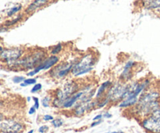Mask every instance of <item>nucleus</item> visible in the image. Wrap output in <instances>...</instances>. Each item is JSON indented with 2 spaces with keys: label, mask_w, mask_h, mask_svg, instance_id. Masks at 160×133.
I'll use <instances>...</instances> for the list:
<instances>
[{
  "label": "nucleus",
  "mask_w": 160,
  "mask_h": 133,
  "mask_svg": "<svg viewBox=\"0 0 160 133\" xmlns=\"http://www.w3.org/2000/svg\"><path fill=\"white\" fill-rule=\"evenodd\" d=\"M48 55V52L45 48H34L25 53L17 62L7 64L6 67L15 71H30L40 65Z\"/></svg>",
  "instance_id": "1"
},
{
  "label": "nucleus",
  "mask_w": 160,
  "mask_h": 133,
  "mask_svg": "<svg viewBox=\"0 0 160 133\" xmlns=\"http://www.w3.org/2000/svg\"><path fill=\"white\" fill-rule=\"evenodd\" d=\"M81 84L82 83L74 78L66 81L61 87L55 89L51 93L53 97L52 107L56 110L62 111L64 101L77 93L81 89Z\"/></svg>",
  "instance_id": "2"
},
{
  "label": "nucleus",
  "mask_w": 160,
  "mask_h": 133,
  "mask_svg": "<svg viewBox=\"0 0 160 133\" xmlns=\"http://www.w3.org/2000/svg\"><path fill=\"white\" fill-rule=\"evenodd\" d=\"M98 61V55L95 51H88L81 57L74 59L73 60L71 76L78 79L88 74L94 69Z\"/></svg>",
  "instance_id": "3"
},
{
  "label": "nucleus",
  "mask_w": 160,
  "mask_h": 133,
  "mask_svg": "<svg viewBox=\"0 0 160 133\" xmlns=\"http://www.w3.org/2000/svg\"><path fill=\"white\" fill-rule=\"evenodd\" d=\"M128 83H123L117 80L114 81L106 97L109 99L111 105H117L128 96Z\"/></svg>",
  "instance_id": "4"
},
{
  "label": "nucleus",
  "mask_w": 160,
  "mask_h": 133,
  "mask_svg": "<svg viewBox=\"0 0 160 133\" xmlns=\"http://www.w3.org/2000/svg\"><path fill=\"white\" fill-rule=\"evenodd\" d=\"M73 68V61H61L52 69L48 70L47 75L50 79L56 81L65 79L71 75Z\"/></svg>",
  "instance_id": "5"
},
{
  "label": "nucleus",
  "mask_w": 160,
  "mask_h": 133,
  "mask_svg": "<svg viewBox=\"0 0 160 133\" xmlns=\"http://www.w3.org/2000/svg\"><path fill=\"white\" fill-rule=\"evenodd\" d=\"M25 129V123L17 118H5L0 122V133H22Z\"/></svg>",
  "instance_id": "6"
},
{
  "label": "nucleus",
  "mask_w": 160,
  "mask_h": 133,
  "mask_svg": "<svg viewBox=\"0 0 160 133\" xmlns=\"http://www.w3.org/2000/svg\"><path fill=\"white\" fill-rule=\"evenodd\" d=\"M26 53V50L23 48H11L3 49L0 52V62L7 64L12 63L21 59Z\"/></svg>",
  "instance_id": "7"
},
{
  "label": "nucleus",
  "mask_w": 160,
  "mask_h": 133,
  "mask_svg": "<svg viewBox=\"0 0 160 133\" xmlns=\"http://www.w3.org/2000/svg\"><path fill=\"white\" fill-rule=\"evenodd\" d=\"M96 109V101L95 99L89 102L78 103L70 112L75 118H82L86 114L90 113Z\"/></svg>",
  "instance_id": "8"
},
{
  "label": "nucleus",
  "mask_w": 160,
  "mask_h": 133,
  "mask_svg": "<svg viewBox=\"0 0 160 133\" xmlns=\"http://www.w3.org/2000/svg\"><path fill=\"white\" fill-rule=\"evenodd\" d=\"M142 129L147 133H160V118L155 115H149L139 121Z\"/></svg>",
  "instance_id": "9"
},
{
  "label": "nucleus",
  "mask_w": 160,
  "mask_h": 133,
  "mask_svg": "<svg viewBox=\"0 0 160 133\" xmlns=\"http://www.w3.org/2000/svg\"><path fill=\"white\" fill-rule=\"evenodd\" d=\"M138 65V62L135 61L129 60L125 63L123 70L118 77V81L123 83H129L133 81L134 76V68Z\"/></svg>",
  "instance_id": "10"
},
{
  "label": "nucleus",
  "mask_w": 160,
  "mask_h": 133,
  "mask_svg": "<svg viewBox=\"0 0 160 133\" xmlns=\"http://www.w3.org/2000/svg\"><path fill=\"white\" fill-rule=\"evenodd\" d=\"M60 57L59 55H48L40 65H38L35 69L32 70L34 71L35 76L42 71H48L51 69H52L55 65H57L60 62Z\"/></svg>",
  "instance_id": "11"
},
{
  "label": "nucleus",
  "mask_w": 160,
  "mask_h": 133,
  "mask_svg": "<svg viewBox=\"0 0 160 133\" xmlns=\"http://www.w3.org/2000/svg\"><path fill=\"white\" fill-rule=\"evenodd\" d=\"M51 0H34L31 3H30L24 10V13L28 15L34 13L36 10L46 6L49 4Z\"/></svg>",
  "instance_id": "12"
},
{
  "label": "nucleus",
  "mask_w": 160,
  "mask_h": 133,
  "mask_svg": "<svg viewBox=\"0 0 160 133\" xmlns=\"http://www.w3.org/2000/svg\"><path fill=\"white\" fill-rule=\"evenodd\" d=\"M113 82L114 81H111L110 79H107V80L102 83L99 86H98L96 93H95V100H100L102 98L105 97L106 93H107L108 90H109V88L113 84Z\"/></svg>",
  "instance_id": "13"
},
{
  "label": "nucleus",
  "mask_w": 160,
  "mask_h": 133,
  "mask_svg": "<svg viewBox=\"0 0 160 133\" xmlns=\"http://www.w3.org/2000/svg\"><path fill=\"white\" fill-rule=\"evenodd\" d=\"M138 99L139 97H136L128 96L121 102L119 103L117 106L119 108L123 109V110H129V109L134 107L138 104Z\"/></svg>",
  "instance_id": "14"
},
{
  "label": "nucleus",
  "mask_w": 160,
  "mask_h": 133,
  "mask_svg": "<svg viewBox=\"0 0 160 133\" xmlns=\"http://www.w3.org/2000/svg\"><path fill=\"white\" fill-rule=\"evenodd\" d=\"M142 4L145 9L160 12V0H142Z\"/></svg>",
  "instance_id": "15"
},
{
  "label": "nucleus",
  "mask_w": 160,
  "mask_h": 133,
  "mask_svg": "<svg viewBox=\"0 0 160 133\" xmlns=\"http://www.w3.org/2000/svg\"><path fill=\"white\" fill-rule=\"evenodd\" d=\"M95 101H96V109L104 108V107L111 105L109 99L106 97H105L102 98L100 100H95Z\"/></svg>",
  "instance_id": "16"
},
{
  "label": "nucleus",
  "mask_w": 160,
  "mask_h": 133,
  "mask_svg": "<svg viewBox=\"0 0 160 133\" xmlns=\"http://www.w3.org/2000/svg\"><path fill=\"white\" fill-rule=\"evenodd\" d=\"M63 50V45L62 43H59L56 45H54L52 48H50L49 51L50 55H59L62 51Z\"/></svg>",
  "instance_id": "17"
},
{
  "label": "nucleus",
  "mask_w": 160,
  "mask_h": 133,
  "mask_svg": "<svg viewBox=\"0 0 160 133\" xmlns=\"http://www.w3.org/2000/svg\"><path fill=\"white\" fill-rule=\"evenodd\" d=\"M52 99H53L52 95L51 93L48 95H46V96H45L44 97H42V101H41L42 107H45V108H48V107H52Z\"/></svg>",
  "instance_id": "18"
},
{
  "label": "nucleus",
  "mask_w": 160,
  "mask_h": 133,
  "mask_svg": "<svg viewBox=\"0 0 160 133\" xmlns=\"http://www.w3.org/2000/svg\"><path fill=\"white\" fill-rule=\"evenodd\" d=\"M23 14H20V15H18L16 18L12 19V20H6L4 23V26H6V27H9V26H14V25L18 23L20 21H21V20H23Z\"/></svg>",
  "instance_id": "19"
},
{
  "label": "nucleus",
  "mask_w": 160,
  "mask_h": 133,
  "mask_svg": "<svg viewBox=\"0 0 160 133\" xmlns=\"http://www.w3.org/2000/svg\"><path fill=\"white\" fill-rule=\"evenodd\" d=\"M51 125L55 129H59L64 125V121L62 118H56L51 121Z\"/></svg>",
  "instance_id": "20"
},
{
  "label": "nucleus",
  "mask_w": 160,
  "mask_h": 133,
  "mask_svg": "<svg viewBox=\"0 0 160 133\" xmlns=\"http://www.w3.org/2000/svg\"><path fill=\"white\" fill-rule=\"evenodd\" d=\"M21 9H22L21 5H18V6H13V7H12L9 11H8L7 17H12V16L15 15L16 13H17L18 12H20Z\"/></svg>",
  "instance_id": "21"
},
{
  "label": "nucleus",
  "mask_w": 160,
  "mask_h": 133,
  "mask_svg": "<svg viewBox=\"0 0 160 133\" xmlns=\"http://www.w3.org/2000/svg\"><path fill=\"white\" fill-rule=\"evenodd\" d=\"M42 89V84L40 83H37L36 84H34V87L31 88V93H37L40 91Z\"/></svg>",
  "instance_id": "22"
},
{
  "label": "nucleus",
  "mask_w": 160,
  "mask_h": 133,
  "mask_svg": "<svg viewBox=\"0 0 160 133\" xmlns=\"http://www.w3.org/2000/svg\"><path fill=\"white\" fill-rule=\"evenodd\" d=\"M26 78L23 76H15L13 78H12V82L16 84H20L21 83H23V81L25 80Z\"/></svg>",
  "instance_id": "23"
},
{
  "label": "nucleus",
  "mask_w": 160,
  "mask_h": 133,
  "mask_svg": "<svg viewBox=\"0 0 160 133\" xmlns=\"http://www.w3.org/2000/svg\"><path fill=\"white\" fill-rule=\"evenodd\" d=\"M25 84L27 86H30V85H34V84L37 83V79L33 77H30L28 79H25V80L23 81Z\"/></svg>",
  "instance_id": "24"
},
{
  "label": "nucleus",
  "mask_w": 160,
  "mask_h": 133,
  "mask_svg": "<svg viewBox=\"0 0 160 133\" xmlns=\"http://www.w3.org/2000/svg\"><path fill=\"white\" fill-rule=\"evenodd\" d=\"M49 131V126L47 125H42L38 129V132L39 133H47Z\"/></svg>",
  "instance_id": "25"
},
{
  "label": "nucleus",
  "mask_w": 160,
  "mask_h": 133,
  "mask_svg": "<svg viewBox=\"0 0 160 133\" xmlns=\"http://www.w3.org/2000/svg\"><path fill=\"white\" fill-rule=\"evenodd\" d=\"M32 100L34 101V107H35L36 110H38L39 107H40V101H39V99L37 97H32Z\"/></svg>",
  "instance_id": "26"
},
{
  "label": "nucleus",
  "mask_w": 160,
  "mask_h": 133,
  "mask_svg": "<svg viewBox=\"0 0 160 133\" xmlns=\"http://www.w3.org/2000/svg\"><path fill=\"white\" fill-rule=\"evenodd\" d=\"M54 118V117L51 115H45L42 116V120H43L44 121H45V122H48V121L51 122Z\"/></svg>",
  "instance_id": "27"
},
{
  "label": "nucleus",
  "mask_w": 160,
  "mask_h": 133,
  "mask_svg": "<svg viewBox=\"0 0 160 133\" xmlns=\"http://www.w3.org/2000/svg\"><path fill=\"white\" fill-rule=\"evenodd\" d=\"M102 115H103V118H106V119H109V118H111L112 117V114L109 113L108 111H106V112H105L104 113H102Z\"/></svg>",
  "instance_id": "28"
},
{
  "label": "nucleus",
  "mask_w": 160,
  "mask_h": 133,
  "mask_svg": "<svg viewBox=\"0 0 160 133\" xmlns=\"http://www.w3.org/2000/svg\"><path fill=\"white\" fill-rule=\"evenodd\" d=\"M102 122V120H100V121H93L92 122V124H91L90 127L93 128V127H95V126H98V125L101 124Z\"/></svg>",
  "instance_id": "29"
},
{
  "label": "nucleus",
  "mask_w": 160,
  "mask_h": 133,
  "mask_svg": "<svg viewBox=\"0 0 160 133\" xmlns=\"http://www.w3.org/2000/svg\"><path fill=\"white\" fill-rule=\"evenodd\" d=\"M100 120H103L102 114H98L93 118V121H100Z\"/></svg>",
  "instance_id": "30"
},
{
  "label": "nucleus",
  "mask_w": 160,
  "mask_h": 133,
  "mask_svg": "<svg viewBox=\"0 0 160 133\" xmlns=\"http://www.w3.org/2000/svg\"><path fill=\"white\" fill-rule=\"evenodd\" d=\"M36 111H37V110H36L35 107H34V106H32V107H30L29 111H28V114H29L30 115H34V114H35V112H36Z\"/></svg>",
  "instance_id": "31"
},
{
  "label": "nucleus",
  "mask_w": 160,
  "mask_h": 133,
  "mask_svg": "<svg viewBox=\"0 0 160 133\" xmlns=\"http://www.w3.org/2000/svg\"><path fill=\"white\" fill-rule=\"evenodd\" d=\"M8 30H9V27H6V26H0V33H2V32H6V31H7Z\"/></svg>",
  "instance_id": "32"
},
{
  "label": "nucleus",
  "mask_w": 160,
  "mask_h": 133,
  "mask_svg": "<svg viewBox=\"0 0 160 133\" xmlns=\"http://www.w3.org/2000/svg\"><path fill=\"white\" fill-rule=\"evenodd\" d=\"M152 115H156V116L159 117V118H160V107H159V109H158L157 111H156V112H155L154 114H152Z\"/></svg>",
  "instance_id": "33"
},
{
  "label": "nucleus",
  "mask_w": 160,
  "mask_h": 133,
  "mask_svg": "<svg viewBox=\"0 0 160 133\" xmlns=\"http://www.w3.org/2000/svg\"><path fill=\"white\" fill-rule=\"evenodd\" d=\"M5 118H5V115H3L2 113H0V122H2V121Z\"/></svg>",
  "instance_id": "34"
},
{
  "label": "nucleus",
  "mask_w": 160,
  "mask_h": 133,
  "mask_svg": "<svg viewBox=\"0 0 160 133\" xmlns=\"http://www.w3.org/2000/svg\"><path fill=\"white\" fill-rule=\"evenodd\" d=\"M112 133H125L123 131H121V130H119V131H113Z\"/></svg>",
  "instance_id": "35"
},
{
  "label": "nucleus",
  "mask_w": 160,
  "mask_h": 133,
  "mask_svg": "<svg viewBox=\"0 0 160 133\" xmlns=\"http://www.w3.org/2000/svg\"><path fill=\"white\" fill-rule=\"evenodd\" d=\"M20 87H28V86H27L26 84H25L23 82L21 83H20Z\"/></svg>",
  "instance_id": "36"
},
{
  "label": "nucleus",
  "mask_w": 160,
  "mask_h": 133,
  "mask_svg": "<svg viewBox=\"0 0 160 133\" xmlns=\"http://www.w3.org/2000/svg\"><path fill=\"white\" fill-rule=\"evenodd\" d=\"M34 129H31V130H30V131H28V132H27V133H34Z\"/></svg>",
  "instance_id": "37"
},
{
  "label": "nucleus",
  "mask_w": 160,
  "mask_h": 133,
  "mask_svg": "<svg viewBox=\"0 0 160 133\" xmlns=\"http://www.w3.org/2000/svg\"><path fill=\"white\" fill-rule=\"evenodd\" d=\"M2 106H3V102L0 101V107H2Z\"/></svg>",
  "instance_id": "38"
},
{
  "label": "nucleus",
  "mask_w": 160,
  "mask_h": 133,
  "mask_svg": "<svg viewBox=\"0 0 160 133\" xmlns=\"http://www.w3.org/2000/svg\"><path fill=\"white\" fill-rule=\"evenodd\" d=\"M3 49H4V48H2V47H1V46H0V52H1V51H2V50H3Z\"/></svg>",
  "instance_id": "39"
},
{
  "label": "nucleus",
  "mask_w": 160,
  "mask_h": 133,
  "mask_svg": "<svg viewBox=\"0 0 160 133\" xmlns=\"http://www.w3.org/2000/svg\"><path fill=\"white\" fill-rule=\"evenodd\" d=\"M31 98L30 97H28V102H29V101H31Z\"/></svg>",
  "instance_id": "40"
},
{
  "label": "nucleus",
  "mask_w": 160,
  "mask_h": 133,
  "mask_svg": "<svg viewBox=\"0 0 160 133\" xmlns=\"http://www.w3.org/2000/svg\"><path fill=\"white\" fill-rule=\"evenodd\" d=\"M104 133H112V132H104Z\"/></svg>",
  "instance_id": "41"
},
{
  "label": "nucleus",
  "mask_w": 160,
  "mask_h": 133,
  "mask_svg": "<svg viewBox=\"0 0 160 133\" xmlns=\"http://www.w3.org/2000/svg\"><path fill=\"white\" fill-rule=\"evenodd\" d=\"M0 42H1V38H0Z\"/></svg>",
  "instance_id": "42"
},
{
  "label": "nucleus",
  "mask_w": 160,
  "mask_h": 133,
  "mask_svg": "<svg viewBox=\"0 0 160 133\" xmlns=\"http://www.w3.org/2000/svg\"><path fill=\"white\" fill-rule=\"evenodd\" d=\"M0 20H1V17H0Z\"/></svg>",
  "instance_id": "43"
}]
</instances>
